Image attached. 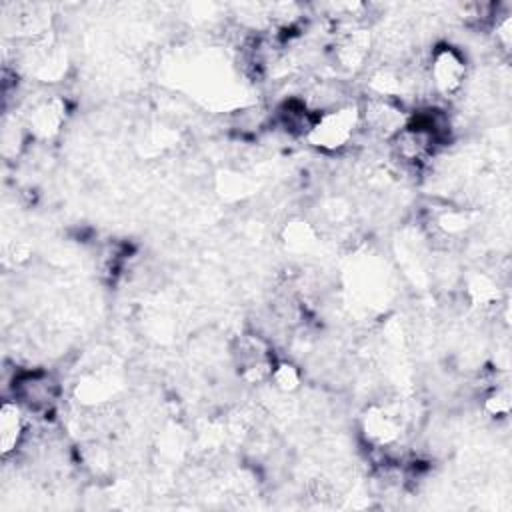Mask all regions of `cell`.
<instances>
[{
	"mask_svg": "<svg viewBox=\"0 0 512 512\" xmlns=\"http://www.w3.org/2000/svg\"><path fill=\"white\" fill-rule=\"evenodd\" d=\"M358 106H360L362 126L386 140H390L396 132H400L410 120V114L404 110V106L392 98L368 94L366 100Z\"/></svg>",
	"mask_w": 512,
	"mask_h": 512,
	"instance_id": "4",
	"label": "cell"
},
{
	"mask_svg": "<svg viewBox=\"0 0 512 512\" xmlns=\"http://www.w3.org/2000/svg\"><path fill=\"white\" fill-rule=\"evenodd\" d=\"M510 410V394L508 390H494L488 398H486V412H490L494 418L498 416H506Z\"/></svg>",
	"mask_w": 512,
	"mask_h": 512,
	"instance_id": "11",
	"label": "cell"
},
{
	"mask_svg": "<svg viewBox=\"0 0 512 512\" xmlns=\"http://www.w3.org/2000/svg\"><path fill=\"white\" fill-rule=\"evenodd\" d=\"M362 128V118H360V106L358 104H338L332 108L322 110L312 128L306 134V140L310 146L322 152H340L358 134Z\"/></svg>",
	"mask_w": 512,
	"mask_h": 512,
	"instance_id": "1",
	"label": "cell"
},
{
	"mask_svg": "<svg viewBox=\"0 0 512 512\" xmlns=\"http://www.w3.org/2000/svg\"><path fill=\"white\" fill-rule=\"evenodd\" d=\"M26 422H24V408L14 400H6L0 410V450L2 456H10L22 444Z\"/></svg>",
	"mask_w": 512,
	"mask_h": 512,
	"instance_id": "8",
	"label": "cell"
},
{
	"mask_svg": "<svg viewBox=\"0 0 512 512\" xmlns=\"http://www.w3.org/2000/svg\"><path fill=\"white\" fill-rule=\"evenodd\" d=\"M362 434L374 448L388 450L402 436V416L388 406L372 404L362 416Z\"/></svg>",
	"mask_w": 512,
	"mask_h": 512,
	"instance_id": "5",
	"label": "cell"
},
{
	"mask_svg": "<svg viewBox=\"0 0 512 512\" xmlns=\"http://www.w3.org/2000/svg\"><path fill=\"white\" fill-rule=\"evenodd\" d=\"M14 384V398L22 408L48 412L58 400V382L46 372L24 374Z\"/></svg>",
	"mask_w": 512,
	"mask_h": 512,
	"instance_id": "6",
	"label": "cell"
},
{
	"mask_svg": "<svg viewBox=\"0 0 512 512\" xmlns=\"http://www.w3.org/2000/svg\"><path fill=\"white\" fill-rule=\"evenodd\" d=\"M62 120H64V102L60 98H50L40 102L30 114L32 130L44 138L58 132Z\"/></svg>",
	"mask_w": 512,
	"mask_h": 512,
	"instance_id": "9",
	"label": "cell"
},
{
	"mask_svg": "<svg viewBox=\"0 0 512 512\" xmlns=\"http://www.w3.org/2000/svg\"><path fill=\"white\" fill-rule=\"evenodd\" d=\"M426 74L432 92L450 100L464 90L468 80V60L456 46L440 44L430 52Z\"/></svg>",
	"mask_w": 512,
	"mask_h": 512,
	"instance_id": "2",
	"label": "cell"
},
{
	"mask_svg": "<svg viewBox=\"0 0 512 512\" xmlns=\"http://www.w3.org/2000/svg\"><path fill=\"white\" fill-rule=\"evenodd\" d=\"M234 360L238 374L248 384H266L270 382L274 370V354L270 344L258 334H242L236 340Z\"/></svg>",
	"mask_w": 512,
	"mask_h": 512,
	"instance_id": "3",
	"label": "cell"
},
{
	"mask_svg": "<svg viewBox=\"0 0 512 512\" xmlns=\"http://www.w3.org/2000/svg\"><path fill=\"white\" fill-rule=\"evenodd\" d=\"M370 46H372L370 30L352 26V28L344 30V34L338 36V42L334 46V56L342 68L354 70L364 64V60L370 52Z\"/></svg>",
	"mask_w": 512,
	"mask_h": 512,
	"instance_id": "7",
	"label": "cell"
},
{
	"mask_svg": "<svg viewBox=\"0 0 512 512\" xmlns=\"http://www.w3.org/2000/svg\"><path fill=\"white\" fill-rule=\"evenodd\" d=\"M300 382H302V376H300V370L298 366H294L292 362H278L274 364V370H272V376H270V384L278 390V392H294L300 388Z\"/></svg>",
	"mask_w": 512,
	"mask_h": 512,
	"instance_id": "10",
	"label": "cell"
}]
</instances>
